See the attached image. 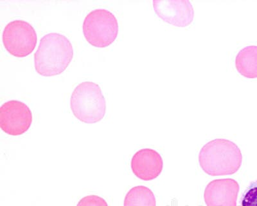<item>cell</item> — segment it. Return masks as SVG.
<instances>
[{"instance_id": "3957f363", "label": "cell", "mask_w": 257, "mask_h": 206, "mask_svg": "<svg viewBox=\"0 0 257 206\" xmlns=\"http://www.w3.org/2000/svg\"><path fill=\"white\" fill-rule=\"evenodd\" d=\"M73 115L82 122L93 124L104 118L106 102L98 84L85 81L77 85L70 99Z\"/></svg>"}, {"instance_id": "7c38bea8", "label": "cell", "mask_w": 257, "mask_h": 206, "mask_svg": "<svg viewBox=\"0 0 257 206\" xmlns=\"http://www.w3.org/2000/svg\"><path fill=\"white\" fill-rule=\"evenodd\" d=\"M241 206H257V180L252 182L243 194Z\"/></svg>"}, {"instance_id": "4fadbf2b", "label": "cell", "mask_w": 257, "mask_h": 206, "mask_svg": "<svg viewBox=\"0 0 257 206\" xmlns=\"http://www.w3.org/2000/svg\"><path fill=\"white\" fill-rule=\"evenodd\" d=\"M77 206H108L104 198L97 195H88L82 198Z\"/></svg>"}, {"instance_id": "5b68a950", "label": "cell", "mask_w": 257, "mask_h": 206, "mask_svg": "<svg viewBox=\"0 0 257 206\" xmlns=\"http://www.w3.org/2000/svg\"><path fill=\"white\" fill-rule=\"evenodd\" d=\"M2 40L9 53L17 58H24L35 49L38 36L31 24L26 21L17 20L6 25Z\"/></svg>"}, {"instance_id": "ba28073f", "label": "cell", "mask_w": 257, "mask_h": 206, "mask_svg": "<svg viewBox=\"0 0 257 206\" xmlns=\"http://www.w3.org/2000/svg\"><path fill=\"white\" fill-rule=\"evenodd\" d=\"M239 185L231 178L214 180L206 187L204 198L207 206H237Z\"/></svg>"}, {"instance_id": "6da1fadb", "label": "cell", "mask_w": 257, "mask_h": 206, "mask_svg": "<svg viewBox=\"0 0 257 206\" xmlns=\"http://www.w3.org/2000/svg\"><path fill=\"white\" fill-rule=\"evenodd\" d=\"M73 57L72 43L66 36L56 33L46 34L34 54L36 72L43 76L61 74Z\"/></svg>"}, {"instance_id": "8fae6325", "label": "cell", "mask_w": 257, "mask_h": 206, "mask_svg": "<svg viewBox=\"0 0 257 206\" xmlns=\"http://www.w3.org/2000/svg\"><path fill=\"white\" fill-rule=\"evenodd\" d=\"M124 206H157V200L150 189L139 185L133 187L126 194Z\"/></svg>"}, {"instance_id": "30bf717a", "label": "cell", "mask_w": 257, "mask_h": 206, "mask_svg": "<svg viewBox=\"0 0 257 206\" xmlns=\"http://www.w3.org/2000/svg\"><path fill=\"white\" fill-rule=\"evenodd\" d=\"M235 67L246 78H257V46H247L241 49L235 58Z\"/></svg>"}, {"instance_id": "8992f818", "label": "cell", "mask_w": 257, "mask_h": 206, "mask_svg": "<svg viewBox=\"0 0 257 206\" xmlns=\"http://www.w3.org/2000/svg\"><path fill=\"white\" fill-rule=\"evenodd\" d=\"M32 123V114L26 104L11 100L0 108V127L9 136H18L28 131Z\"/></svg>"}, {"instance_id": "9c48e42d", "label": "cell", "mask_w": 257, "mask_h": 206, "mask_svg": "<svg viewBox=\"0 0 257 206\" xmlns=\"http://www.w3.org/2000/svg\"><path fill=\"white\" fill-rule=\"evenodd\" d=\"M131 166L133 173L138 178L149 181L157 178L162 173L163 160L157 151L142 149L133 157Z\"/></svg>"}, {"instance_id": "52a82bcc", "label": "cell", "mask_w": 257, "mask_h": 206, "mask_svg": "<svg viewBox=\"0 0 257 206\" xmlns=\"http://www.w3.org/2000/svg\"><path fill=\"white\" fill-rule=\"evenodd\" d=\"M153 8L158 17L179 27H185L193 22L194 9L189 0H154Z\"/></svg>"}, {"instance_id": "277c9868", "label": "cell", "mask_w": 257, "mask_h": 206, "mask_svg": "<svg viewBox=\"0 0 257 206\" xmlns=\"http://www.w3.org/2000/svg\"><path fill=\"white\" fill-rule=\"evenodd\" d=\"M82 29L85 38L91 45L99 48L108 47L118 36V20L106 9H95L85 18Z\"/></svg>"}, {"instance_id": "7a4b0ae2", "label": "cell", "mask_w": 257, "mask_h": 206, "mask_svg": "<svg viewBox=\"0 0 257 206\" xmlns=\"http://www.w3.org/2000/svg\"><path fill=\"white\" fill-rule=\"evenodd\" d=\"M199 162L202 169L209 175H233L240 168L242 155L233 142L216 139L201 148Z\"/></svg>"}]
</instances>
